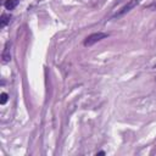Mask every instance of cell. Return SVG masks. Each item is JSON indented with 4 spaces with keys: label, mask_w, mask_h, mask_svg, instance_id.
Wrapping results in <instances>:
<instances>
[{
    "label": "cell",
    "mask_w": 156,
    "mask_h": 156,
    "mask_svg": "<svg viewBox=\"0 0 156 156\" xmlns=\"http://www.w3.org/2000/svg\"><path fill=\"white\" fill-rule=\"evenodd\" d=\"M106 37H107V34H106V33H101V32H98V33H93V34L88 35V37L84 39V41H83V45H84V46H91V45L96 44L98 41H100V40L105 39Z\"/></svg>",
    "instance_id": "6da1fadb"
},
{
    "label": "cell",
    "mask_w": 156,
    "mask_h": 156,
    "mask_svg": "<svg viewBox=\"0 0 156 156\" xmlns=\"http://www.w3.org/2000/svg\"><path fill=\"white\" fill-rule=\"evenodd\" d=\"M139 2H140V0H129L124 6H122V7H121V9H119L115 15H113V17H112V18H119V17H122L123 15H126L127 12H129L133 7H135Z\"/></svg>",
    "instance_id": "7a4b0ae2"
},
{
    "label": "cell",
    "mask_w": 156,
    "mask_h": 156,
    "mask_svg": "<svg viewBox=\"0 0 156 156\" xmlns=\"http://www.w3.org/2000/svg\"><path fill=\"white\" fill-rule=\"evenodd\" d=\"M10 46H11V44H10V41H7V43L5 44V49H4V51H2V56H1V58H2V62H4V63H7V62L11 60Z\"/></svg>",
    "instance_id": "3957f363"
},
{
    "label": "cell",
    "mask_w": 156,
    "mask_h": 156,
    "mask_svg": "<svg viewBox=\"0 0 156 156\" xmlns=\"http://www.w3.org/2000/svg\"><path fill=\"white\" fill-rule=\"evenodd\" d=\"M11 21V15H7V13H2L1 15V20H0V27L4 28L9 22Z\"/></svg>",
    "instance_id": "277c9868"
},
{
    "label": "cell",
    "mask_w": 156,
    "mask_h": 156,
    "mask_svg": "<svg viewBox=\"0 0 156 156\" xmlns=\"http://www.w3.org/2000/svg\"><path fill=\"white\" fill-rule=\"evenodd\" d=\"M4 5H5L6 10H13L18 5V0H6Z\"/></svg>",
    "instance_id": "5b68a950"
},
{
    "label": "cell",
    "mask_w": 156,
    "mask_h": 156,
    "mask_svg": "<svg viewBox=\"0 0 156 156\" xmlns=\"http://www.w3.org/2000/svg\"><path fill=\"white\" fill-rule=\"evenodd\" d=\"M7 94L6 93H1V95H0V104L1 105H4V104H6V101H7Z\"/></svg>",
    "instance_id": "8992f818"
},
{
    "label": "cell",
    "mask_w": 156,
    "mask_h": 156,
    "mask_svg": "<svg viewBox=\"0 0 156 156\" xmlns=\"http://www.w3.org/2000/svg\"><path fill=\"white\" fill-rule=\"evenodd\" d=\"M98 155H105V152L104 151H100V152H98Z\"/></svg>",
    "instance_id": "52a82bcc"
},
{
    "label": "cell",
    "mask_w": 156,
    "mask_h": 156,
    "mask_svg": "<svg viewBox=\"0 0 156 156\" xmlns=\"http://www.w3.org/2000/svg\"><path fill=\"white\" fill-rule=\"evenodd\" d=\"M154 68H156V65H155V66H154Z\"/></svg>",
    "instance_id": "ba28073f"
}]
</instances>
